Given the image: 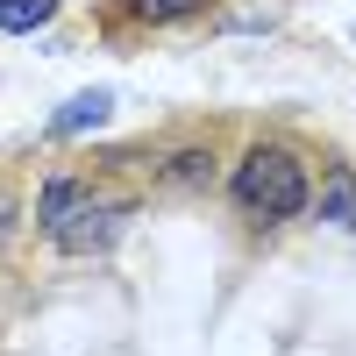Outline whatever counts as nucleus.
Here are the masks:
<instances>
[{
	"label": "nucleus",
	"instance_id": "1a4fd4ad",
	"mask_svg": "<svg viewBox=\"0 0 356 356\" xmlns=\"http://www.w3.org/2000/svg\"><path fill=\"white\" fill-rule=\"evenodd\" d=\"M8 235H15V200L0 193V243H8Z\"/></svg>",
	"mask_w": 356,
	"mask_h": 356
},
{
	"label": "nucleus",
	"instance_id": "0eeeda50",
	"mask_svg": "<svg viewBox=\"0 0 356 356\" xmlns=\"http://www.w3.org/2000/svg\"><path fill=\"white\" fill-rule=\"evenodd\" d=\"M122 8H129L136 22H150V29H164V22H186V15H200L207 0H122Z\"/></svg>",
	"mask_w": 356,
	"mask_h": 356
},
{
	"label": "nucleus",
	"instance_id": "f257e3e1",
	"mask_svg": "<svg viewBox=\"0 0 356 356\" xmlns=\"http://www.w3.org/2000/svg\"><path fill=\"white\" fill-rule=\"evenodd\" d=\"M228 193H235V207L257 214V221H292V214H307V207H314L307 164L292 157V150H278V143H257V150L235 164Z\"/></svg>",
	"mask_w": 356,
	"mask_h": 356
},
{
	"label": "nucleus",
	"instance_id": "f03ea898",
	"mask_svg": "<svg viewBox=\"0 0 356 356\" xmlns=\"http://www.w3.org/2000/svg\"><path fill=\"white\" fill-rule=\"evenodd\" d=\"M129 214H136L129 200H93V193H86L72 214L50 228V250H57V257H100L114 235L129 228Z\"/></svg>",
	"mask_w": 356,
	"mask_h": 356
},
{
	"label": "nucleus",
	"instance_id": "423d86ee",
	"mask_svg": "<svg viewBox=\"0 0 356 356\" xmlns=\"http://www.w3.org/2000/svg\"><path fill=\"white\" fill-rule=\"evenodd\" d=\"M57 15V0H0V29L8 36H29V29H43Z\"/></svg>",
	"mask_w": 356,
	"mask_h": 356
},
{
	"label": "nucleus",
	"instance_id": "6e6552de",
	"mask_svg": "<svg viewBox=\"0 0 356 356\" xmlns=\"http://www.w3.org/2000/svg\"><path fill=\"white\" fill-rule=\"evenodd\" d=\"M164 178L171 186H214V150H178L164 164Z\"/></svg>",
	"mask_w": 356,
	"mask_h": 356
},
{
	"label": "nucleus",
	"instance_id": "7ed1b4c3",
	"mask_svg": "<svg viewBox=\"0 0 356 356\" xmlns=\"http://www.w3.org/2000/svg\"><path fill=\"white\" fill-rule=\"evenodd\" d=\"M314 214L356 235V171H349V164H328V171H321V193H314Z\"/></svg>",
	"mask_w": 356,
	"mask_h": 356
},
{
	"label": "nucleus",
	"instance_id": "39448f33",
	"mask_svg": "<svg viewBox=\"0 0 356 356\" xmlns=\"http://www.w3.org/2000/svg\"><path fill=\"white\" fill-rule=\"evenodd\" d=\"M86 193H93L86 178H72V171H50V178H43V193H36V228L50 235V228L65 221V214H72V207H79Z\"/></svg>",
	"mask_w": 356,
	"mask_h": 356
},
{
	"label": "nucleus",
	"instance_id": "20e7f679",
	"mask_svg": "<svg viewBox=\"0 0 356 356\" xmlns=\"http://www.w3.org/2000/svg\"><path fill=\"white\" fill-rule=\"evenodd\" d=\"M107 114H114V93H100V86H93V93H72L65 107L50 114V136H57V143H65V136H86V129H100Z\"/></svg>",
	"mask_w": 356,
	"mask_h": 356
}]
</instances>
